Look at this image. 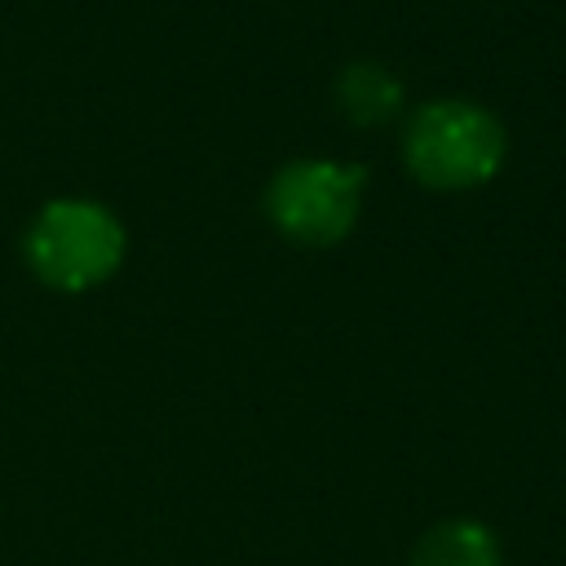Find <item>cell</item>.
I'll return each mask as SVG.
<instances>
[{
    "mask_svg": "<svg viewBox=\"0 0 566 566\" xmlns=\"http://www.w3.org/2000/svg\"><path fill=\"white\" fill-rule=\"evenodd\" d=\"M407 566H504V548L486 522L447 517V522H433L416 539Z\"/></svg>",
    "mask_w": 566,
    "mask_h": 566,
    "instance_id": "5",
    "label": "cell"
},
{
    "mask_svg": "<svg viewBox=\"0 0 566 566\" xmlns=\"http://www.w3.org/2000/svg\"><path fill=\"white\" fill-rule=\"evenodd\" d=\"M367 199V172L327 155L287 159L265 181L261 208L279 239L296 248H332L354 234Z\"/></svg>",
    "mask_w": 566,
    "mask_h": 566,
    "instance_id": "3",
    "label": "cell"
},
{
    "mask_svg": "<svg viewBox=\"0 0 566 566\" xmlns=\"http://www.w3.org/2000/svg\"><path fill=\"white\" fill-rule=\"evenodd\" d=\"M332 102L354 128H385V124L402 119L407 88L385 62L358 57V62L340 66V75L332 84Z\"/></svg>",
    "mask_w": 566,
    "mask_h": 566,
    "instance_id": "4",
    "label": "cell"
},
{
    "mask_svg": "<svg viewBox=\"0 0 566 566\" xmlns=\"http://www.w3.org/2000/svg\"><path fill=\"white\" fill-rule=\"evenodd\" d=\"M402 168L438 195L486 186L509 159L504 119L469 97H433L402 115Z\"/></svg>",
    "mask_w": 566,
    "mask_h": 566,
    "instance_id": "1",
    "label": "cell"
},
{
    "mask_svg": "<svg viewBox=\"0 0 566 566\" xmlns=\"http://www.w3.org/2000/svg\"><path fill=\"white\" fill-rule=\"evenodd\" d=\"M128 252V230L124 221L97 203V199H49L22 234V256L27 270L53 287V292H93L102 287Z\"/></svg>",
    "mask_w": 566,
    "mask_h": 566,
    "instance_id": "2",
    "label": "cell"
}]
</instances>
